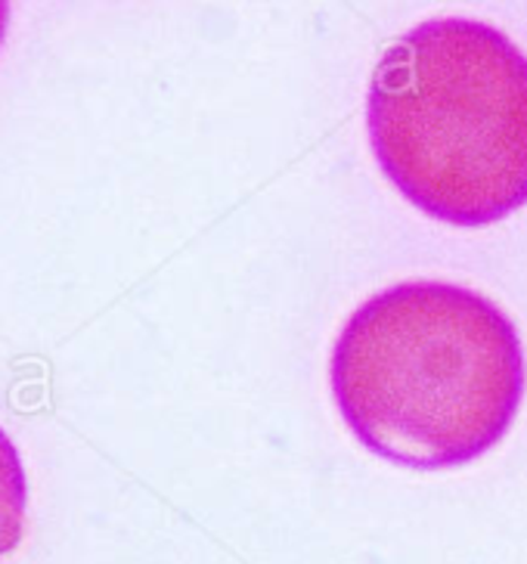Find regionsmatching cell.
<instances>
[{
    "instance_id": "7a4b0ae2",
    "label": "cell",
    "mask_w": 527,
    "mask_h": 564,
    "mask_svg": "<svg viewBox=\"0 0 527 564\" xmlns=\"http://www.w3.org/2000/svg\"><path fill=\"white\" fill-rule=\"evenodd\" d=\"M366 131L422 215L496 224L527 205V56L491 22L429 19L381 53Z\"/></svg>"
},
{
    "instance_id": "3957f363",
    "label": "cell",
    "mask_w": 527,
    "mask_h": 564,
    "mask_svg": "<svg viewBox=\"0 0 527 564\" xmlns=\"http://www.w3.org/2000/svg\"><path fill=\"white\" fill-rule=\"evenodd\" d=\"M29 481L13 437L0 429V558L10 555L25 531Z\"/></svg>"
},
{
    "instance_id": "277c9868",
    "label": "cell",
    "mask_w": 527,
    "mask_h": 564,
    "mask_svg": "<svg viewBox=\"0 0 527 564\" xmlns=\"http://www.w3.org/2000/svg\"><path fill=\"white\" fill-rule=\"evenodd\" d=\"M7 25H10V3L0 0V44H3V37H7Z\"/></svg>"
},
{
    "instance_id": "6da1fadb",
    "label": "cell",
    "mask_w": 527,
    "mask_h": 564,
    "mask_svg": "<svg viewBox=\"0 0 527 564\" xmlns=\"http://www.w3.org/2000/svg\"><path fill=\"white\" fill-rule=\"evenodd\" d=\"M527 384L512 316L469 285H388L347 316L330 388L351 434L407 468H456L506 437Z\"/></svg>"
}]
</instances>
